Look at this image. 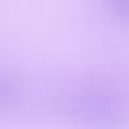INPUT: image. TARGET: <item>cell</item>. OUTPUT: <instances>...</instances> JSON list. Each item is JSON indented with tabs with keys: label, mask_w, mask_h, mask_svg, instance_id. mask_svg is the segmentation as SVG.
I'll use <instances>...</instances> for the list:
<instances>
[{
	"label": "cell",
	"mask_w": 129,
	"mask_h": 129,
	"mask_svg": "<svg viewBox=\"0 0 129 129\" xmlns=\"http://www.w3.org/2000/svg\"><path fill=\"white\" fill-rule=\"evenodd\" d=\"M64 115L85 129H119L129 121L125 93L105 81H79L60 95Z\"/></svg>",
	"instance_id": "6da1fadb"
},
{
	"label": "cell",
	"mask_w": 129,
	"mask_h": 129,
	"mask_svg": "<svg viewBox=\"0 0 129 129\" xmlns=\"http://www.w3.org/2000/svg\"><path fill=\"white\" fill-rule=\"evenodd\" d=\"M14 95H16V87H14V83H12L6 75L0 73V107L8 105V103L14 99Z\"/></svg>",
	"instance_id": "7a4b0ae2"
},
{
	"label": "cell",
	"mask_w": 129,
	"mask_h": 129,
	"mask_svg": "<svg viewBox=\"0 0 129 129\" xmlns=\"http://www.w3.org/2000/svg\"><path fill=\"white\" fill-rule=\"evenodd\" d=\"M109 10H111V14H113L115 20H119L123 24H129V0L113 2V4H109Z\"/></svg>",
	"instance_id": "3957f363"
}]
</instances>
